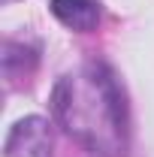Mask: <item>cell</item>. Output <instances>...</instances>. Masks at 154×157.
Wrapping results in <instances>:
<instances>
[{
  "label": "cell",
  "mask_w": 154,
  "mask_h": 157,
  "mask_svg": "<svg viewBox=\"0 0 154 157\" xmlns=\"http://www.w3.org/2000/svg\"><path fill=\"white\" fill-rule=\"evenodd\" d=\"M52 109L58 124L91 154L118 157L127 148L124 91L106 63H85L55 85Z\"/></svg>",
  "instance_id": "1"
},
{
  "label": "cell",
  "mask_w": 154,
  "mask_h": 157,
  "mask_svg": "<svg viewBox=\"0 0 154 157\" xmlns=\"http://www.w3.org/2000/svg\"><path fill=\"white\" fill-rule=\"evenodd\" d=\"M52 154V130L42 118H24L6 136V157H48Z\"/></svg>",
  "instance_id": "2"
},
{
  "label": "cell",
  "mask_w": 154,
  "mask_h": 157,
  "mask_svg": "<svg viewBox=\"0 0 154 157\" xmlns=\"http://www.w3.org/2000/svg\"><path fill=\"white\" fill-rule=\"evenodd\" d=\"M52 15L76 30V33H88L100 24V3L97 0H52Z\"/></svg>",
  "instance_id": "3"
},
{
  "label": "cell",
  "mask_w": 154,
  "mask_h": 157,
  "mask_svg": "<svg viewBox=\"0 0 154 157\" xmlns=\"http://www.w3.org/2000/svg\"><path fill=\"white\" fill-rule=\"evenodd\" d=\"M3 3H12V0H3Z\"/></svg>",
  "instance_id": "4"
}]
</instances>
